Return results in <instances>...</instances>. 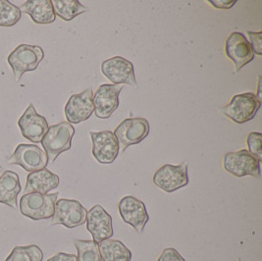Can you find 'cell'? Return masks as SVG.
Instances as JSON below:
<instances>
[{
  "label": "cell",
  "mask_w": 262,
  "mask_h": 261,
  "mask_svg": "<svg viewBox=\"0 0 262 261\" xmlns=\"http://www.w3.org/2000/svg\"><path fill=\"white\" fill-rule=\"evenodd\" d=\"M21 190L22 187L17 173L5 171L0 176V203L17 209V198Z\"/></svg>",
  "instance_id": "cell-20"
},
{
  "label": "cell",
  "mask_w": 262,
  "mask_h": 261,
  "mask_svg": "<svg viewBox=\"0 0 262 261\" xmlns=\"http://www.w3.org/2000/svg\"><path fill=\"white\" fill-rule=\"evenodd\" d=\"M248 36L250 40V46L253 50V53H256L257 55L262 54V32L253 33L248 32Z\"/></svg>",
  "instance_id": "cell-27"
},
{
  "label": "cell",
  "mask_w": 262,
  "mask_h": 261,
  "mask_svg": "<svg viewBox=\"0 0 262 261\" xmlns=\"http://www.w3.org/2000/svg\"><path fill=\"white\" fill-rule=\"evenodd\" d=\"M93 89H86L83 93L71 95L65 106V116L70 124H80L86 121L95 111Z\"/></svg>",
  "instance_id": "cell-12"
},
{
  "label": "cell",
  "mask_w": 262,
  "mask_h": 261,
  "mask_svg": "<svg viewBox=\"0 0 262 261\" xmlns=\"http://www.w3.org/2000/svg\"><path fill=\"white\" fill-rule=\"evenodd\" d=\"M18 125L25 139L34 143H40L49 128L47 119L36 112L33 103L26 109L18 121Z\"/></svg>",
  "instance_id": "cell-15"
},
{
  "label": "cell",
  "mask_w": 262,
  "mask_h": 261,
  "mask_svg": "<svg viewBox=\"0 0 262 261\" xmlns=\"http://www.w3.org/2000/svg\"><path fill=\"white\" fill-rule=\"evenodd\" d=\"M48 261H79L77 255L74 254H69L65 252H58L54 256L50 257Z\"/></svg>",
  "instance_id": "cell-30"
},
{
  "label": "cell",
  "mask_w": 262,
  "mask_h": 261,
  "mask_svg": "<svg viewBox=\"0 0 262 261\" xmlns=\"http://www.w3.org/2000/svg\"><path fill=\"white\" fill-rule=\"evenodd\" d=\"M21 16L19 7L10 1L0 0V27H13L20 21Z\"/></svg>",
  "instance_id": "cell-25"
},
{
  "label": "cell",
  "mask_w": 262,
  "mask_h": 261,
  "mask_svg": "<svg viewBox=\"0 0 262 261\" xmlns=\"http://www.w3.org/2000/svg\"><path fill=\"white\" fill-rule=\"evenodd\" d=\"M43 252L36 245L16 247L5 261H42Z\"/></svg>",
  "instance_id": "cell-24"
},
{
  "label": "cell",
  "mask_w": 262,
  "mask_h": 261,
  "mask_svg": "<svg viewBox=\"0 0 262 261\" xmlns=\"http://www.w3.org/2000/svg\"><path fill=\"white\" fill-rule=\"evenodd\" d=\"M59 176L52 173L47 168L36 172H31L27 177L25 194L31 192L47 194L48 191L55 190L59 186Z\"/></svg>",
  "instance_id": "cell-18"
},
{
  "label": "cell",
  "mask_w": 262,
  "mask_h": 261,
  "mask_svg": "<svg viewBox=\"0 0 262 261\" xmlns=\"http://www.w3.org/2000/svg\"><path fill=\"white\" fill-rule=\"evenodd\" d=\"M150 130L149 123L145 118H127L122 121L114 130L121 154L129 146L139 144L148 136Z\"/></svg>",
  "instance_id": "cell-5"
},
{
  "label": "cell",
  "mask_w": 262,
  "mask_h": 261,
  "mask_svg": "<svg viewBox=\"0 0 262 261\" xmlns=\"http://www.w3.org/2000/svg\"><path fill=\"white\" fill-rule=\"evenodd\" d=\"M223 163L227 172L235 177L252 176L260 179V162L247 149L227 153Z\"/></svg>",
  "instance_id": "cell-7"
},
{
  "label": "cell",
  "mask_w": 262,
  "mask_h": 261,
  "mask_svg": "<svg viewBox=\"0 0 262 261\" xmlns=\"http://www.w3.org/2000/svg\"><path fill=\"white\" fill-rule=\"evenodd\" d=\"M154 183L159 189L165 192H173L189 184L188 163L184 162L179 165L166 164L155 172Z\"/></svg>",
  "instance_id": "cell-8"
},
{
  "label": "cell",
  "mask_w": 262,
  "mask_h": 261,
  "mask_svg": "<svg viewBox=\"0 0 262 261\" xmlns=\"http://www.w3.org/2000/svg\"><path fill=\"white\" fill-rule=\"evenodd\" d=\"M8 163L19 165L28 172H36L48 166V155L36 144L21 143L16 147Z\"/></svg>",
  "instance_id": "cell-9"
},
{
  "label": "cell",
  "mask_w": 262,
  "mask_h": 261,
  "mask_svg": "<svg viewBox=\"0 0 262 261\" xmlns=\"http://www.w3.org/2000/svg\"><path fill=\"white\" fill-rule=\"evenodd\" d=\"M247 143L249 146V153L254 156L259 162L262 160V134L252 132L250 133L247 139Z\"/></svg>",
  "instance_id": "cell-26"
},
{
  "label": "cell",
  "mask_w": 262,
  "mask_h": 261,
  "mask_svg": "<svg viewBox=\"0 0 262 261\" xmlns=\"http://www.w3.org/2000/svg\"><path fill=\"white\" fill-rule=\"evenodd\" d=\"M261 82L262 78L261 76H260V77H259V80H258V88H257V95H256V98H257L260 102L262 101Z\"/></svg>",
  "instance_id": "cell-31"
},
{
  "label": "cell",
  "mask_w": 262,
  "mask_h": 261,
  "mask_svg": "<svg viewBox=\"0 0 262 261\" xmlns=\"http://www.w3.org/2000/svg\"><path fill=\"white\" fill-rule=\"evenodd\" d=\"M45 53L40 47L20 45L8 55L7 61L12 69L14 78L20 81L25 73L35 71L43 60Z\"/></svg>",
  "instance_id": "cell-3"
},
{
  "label": "cell",
  "mask_w": 262,
  "mask_h": 261,
  "mask_svg": "<svg viewBox=\"0 0 262 261\" xmlns=\"http://www.w3.org/2000/svg\"><path fill=\"white\" fill-rule=\"evenodd\" d=\"M101 71L113 84L137 85L133 63L122 56H114L103 61Z\"/></svg>",
  "instance_id": "cell-10"
},
{
  "label": "cell",
  "mask_w": 262,
  "mask_h": 261,
  "mask_svg": "<svg viewBox=\"0 0 262 261\" xmlns=\"http://www.w3.org/2000/svg\"><path fill=\"white\" fill-rule=\"evenodd\" d=\"M102 261H131L132 252L122 242L107 238L98 244Z\"/></svg>",
  "instance_id": "cell-21"
},
{
  "label": "cell",
  "mask_w": 262,
  "mask_h": 261,
  "mask_svg": "<svg viewBox=\"0 0 262 261\" xmlns=\"http://www.w3.org/2000/svg\"><path fill=\"white\" fill-rule=\"evenodd\" d=\"M237 261H242V260H241V259H238V260H237Z\"/></svg>",
  "instance_id": "cell-33"
},
{
  "label": "cell",
  "mask_w": 262,
  "mask_h": 261,
  "mask_svg": "<svg viewBox=\"0 0 262 261\" xmlns=\"http://www.w3.org/2000/svg\"><path fill=\"white\" fill-rule=\"evenodd\" d=\"M74 134L75 129L68 122H61L48 128L40 142L48 155V163H53L61 154L71 148Z\"/></svg>",
  "instance_id": "cell-1"
},
{
  "label": "cell",
  "mask_w": 262,
  "mask_h": 261,
  "mask_svg": "<svg viewBox=\"0 0 262 261\" xmlns=\"http://www.w3.org/2000/svg\"><path fill=\"white\" fill-rule=\"evenodd\" d=\"M58 192L54 193H26L20 200V211L26 217L38 221L51 218L54 213Z\"/></svg>",
  "instance_id": "cell-2"
},
{
  "label": "cell",
  "mask_w": 262,
  "mask_h": 261,
  "mask_svg": "<svg viewBox=\"0 0 262 261\" xmlns=\"http://www.w3.org/2000/svg\"><path fill=\"white\" fill-rule=\"evenodd\" d=\"M93 155L101 164H111L119 155V143L111 130L91 132Z\"/></svg>",
  "instance_id": "cell-11"
},
{
  "label": "cell",
  "mask_w": 262,
  "mask_h": 261,
  "mask_svg": "<svg viewBox=\"0 0 262 261\" xmlns=\"http://www.w3.org/2000/svg\"><path fill=\"white\" fill-rule=\"evenodd\" d=\"M20 10L29 14L36 24H51L56 19L51 0H28L21 5Z\"/></svg>",
  "instance_id": "cell-19"
},
{
  "label": "cell",
  "mask_w": 262,
  "mask_h": 261,
  "mask_svg": "<svg viewBox=\"0 0 262 261\" xmlns=\"http://www.w3.org/2000/svg\"><path fill=\"white\" fill-rule=\"evenodd\" d=\"M86 214L88 210L76 200H57L51 217V225H63L73 229L85 223Z\"/></svg>",
  "instance_id": "cell-6"
},
{
  "label": "cell",
  "mask_w": 262,
  "mask_h": 261,
  "mask_svg": "<svg viewBox=\"0 0 262 261\" xmlns=\"http://www.w3.org/2000/svg\"><path fill=\"white\" fill-rule=\"evenodd\" d=\"M86 229L97 244L113 236L112 217L99 204H96L86 214Z\"/></svg>",
  "instance_id": "cell-17"
},
{
  "label": "cell",
  "mask_w": 262,
  "mask_h": 261,
  "mask_svg": "<svg viewBox=\"0 0 262 261\" xmlns=\"http://www.w3.org/2000/svg\"><path fill=\"white\" fill-rule=\"evenodd\" d=\"M157 261H186L184 257L181 255L178 250L173 248L165 249L160 254Z\"/></svg>",
  "instance_id": "cell-28"
},
{
  "label": "cell",
  "mask_w": 262,
  "mask_h": 261,
  "mask_svg": "<svg viewBox=\"0 0 262 261\" xmlns=\"http://www.w3.org/2000/svg\"><path fill=\"white\" fill-rule=\"evenodd\" d=\"M209 2L215 8L231 9L237 3V0H209Z\"/></svg>",
  "instance_id": "cell-29"
},
{
  "label": "cell",
  "mask_w": 262,
  "mask_h": 261,
  "mask_svg": "<svg viewBox=\"0 0 262 261\" xmlns=\"http://www.w3.org/2000/svg\"><path fill=\"white\" fill-rule=\"evenodd\" d=\"M79 261H102L98 244L95 241L74 240Z\"/></svg>",
  "instance_id": "cell-23"
},
{
  "label": "cell",
  "mask_w": 262,
  "mask_h": 261,
  "mask_svg": "<svg viewBox=\"0 0 262 261\" xmlns=\"http://www.w3.org/2000/svg\"><path fill=\"white\" fill-rule=\"evenodd\" d=\"M119 213L125 223L131 225L138 233H143L149 220L145 204L135 197L123 198L118 205Z\"/></svg>",
  "instance_id": "cell-14"
},
{
  "label": "cell",
  "mask_w": 262,
  "mask_h": 261,
  "mask_svg": "<svg viewBox=\"0 0 262 261\" xmlns=\"http://www.w3.org/2000/svg\"><path fill=\"white\" fill-rule=\"evenodd\" d=\"M225 52L235 64V73L254 59V53L249 40L242 33H232L227 37Z\"/></svg>",
  "instance_id": "cell-16"
},
{
  "label": "cell",
  "mask_w": 262,
  "mask_h": 261,
  "mask_svg": "<svg viewBox=\"0 0 262 261\" xmlns=\"http://www.w3.org/2000/svg\"><path fill=\"white\" fill-rule=\"evenodd\" d=\"M123 86L121 84H101L96 90L93 101L97 118L108 119L119 106V95Z\"/></svg>",
  "instance_id": "cell-13"
},
{
  "label": "cell",
  "mask_w": 262,
  "mask_h": 261,
  "mask_svg": "<svg viewBox=\"0 0 262 261\" xmlns=\"http://www.w3.org/2000/svg\"><path fill=\"white\" fill-rule=\"evenodd\" d=\"M261 107V102L252 93L235 95L226 106L222 108V113L237 124H245L255 117Z\"/></svg>",
  "instance_id": "cell-4"
},
{
  "label": "cell",
  "mask_w": 262,
  "mask_h": 261,
  "mask_svg": "<svg viewBox=\"0 0 262 261\" xmlns=\"http://www.w3.org/2000/svg\"><path fill=\"white\" fill-rule=\"evenodd\" d=\"M1 169H2V167L0 166V170H1Z\"/></svg>",
  "instance_id": "cell-32"
},
{
  "label": "cell",
  "mask_w": 262,
  "mask_h": 261,
  "mask_svg": "<svg viewBox=\"0 0 262 261\" xmlns=\"http://www.w3.org/2000/svg\"><path fill=\"white\" fill-rule=\"evenodd\" d=\"M55 15L64 21H71L77 16L88 12L89 8L78 0H52Z\"/></svg>",
  "instance_id": "cell-22"
}]
</instances>
